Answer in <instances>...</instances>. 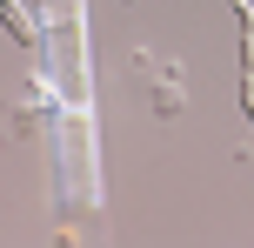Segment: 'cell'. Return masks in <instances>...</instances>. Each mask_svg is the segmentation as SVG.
Masks as SVG:
<instances>
[{"label": "cell", "mask_w": 254, "mask_h": 248, "mask_svg": "<svg viewBox=\"0 0 254 248\" xmlns=\"http://www.w3.org/2000/svg\"><path fill=\"white\" fill-rule=\"evenodd\" d=\"M7 34H13V40H40V27H34V20H27V13H20V7H13V0H7Z\"/></svg>", "instance_id": "2"}, {"label": "cell", "mask_w": 254, "mask_h": 248, "mask_svg": "<svg viewBox=\"0 0 254 248\" xmlns=\"http://www.w3.org/2000/svg\"><path fill=\"white\" fill-rule=\"evenodd\" d=\"M134 74H154V107H161V114H181V81H174V67H161L154 54H140Z\"/></svg>", "instance_id": "1"}]
</instances>
